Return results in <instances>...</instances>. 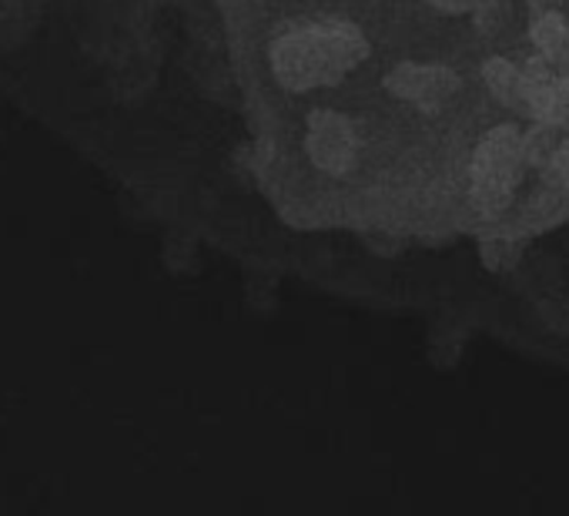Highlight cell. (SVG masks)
Segmentation results:
<instances>
[{
	"mask_svg": "<svg viewBox=\"0 0 569 516\" xmlns=\"http://www.w3.org/2000/svg\"><path fill=\"white\" fill-rule=\"evenodd\" d=\"M369 58L366 34L342 18H326L284 31L271 44V71L289 91L332 88Z\"/></svg>",
	"mask_w": 569,
	"mask_h": 516,
	"instance_id": "1",
	"label": "cell"
},
{
	"mask_svg": "<svg viewBox=\"0 0 569 516\" xmlns=\"http://www.w3.org/2000/svg\"><path fill=\"white\" fill-rule=\"evenodd\" d=\"M522 158H519V128L516 125H496L486 131V138L476 145L472 155V201L486 215H499L512 205V195L522 178Z\"/></svg>",
	"mask_w": 569,
	"mask_h": 516,
	"instance_id": "2",
	"label": "cell"
},
{
	"mask_svg": "<svg viewBox=\"0 0 569 516\" xmlns=\"http://www.w3.org/2000/svg\"><path fill=\"white\" fill-rule=\"evenodd\" d=\"M306 148H309V158H312V165L319 171H326L332 178H342L359 161V131L346 115L319 108L309 118Z\"/></svg>",
	"mask_w": 569,
	"mask_h": 516,
	"instance_id": "3",
	"label": "cell"
},
{
	"mask_svg": "<svg viewBox=\"0 0 569 516\" xmlns=\"http://www.w3.org/2000/svg\"><path fill=\"white\" fill-rule=\"evenodd\" d=\"M462 81L452 68L446 64H396L386 75V91L406 105H416L426 115H436L439 108H446L456 95H459Z\"/></svg>",
	"mask_w": 569,
	"mask_h": 516,
	"instance_id": "4",
	"label": "cell"
},
{
	"mask_svg": "<svg viewBox=\"0 0 569 516\" xmlns=\"http://www.w3.org/2000/svg\"><path fill=\"white\" fill-rule=\"evenodd\" d=\"M529 41L556 75L569 78V21L559 11H536L529 21Z\"/></svg>",
	"mask_w": 569,
	"mask_h": 516,
	"instance_id": "5",
	"label": "cell"
},
{
	"mask_svg": "<svg viewBox=\"0 0 569 516\" xmlns=\"http://www.w3.org/2000/svg\"><path fill=\"white\" fill-rule=\"evenodd\" d=\"M482 81L489 88V95L516 111V115H526L529 118V88H526V78H522V68L509 58H489L482 64Z\"/></svg>",
	"mask_w": 569,
	"mask_h": 516,
	"instance_id": "6",
	"label": "cell"
},
{
	"mask_svg": "<svg viewBox=\"0 0 569 516\" xmlns=\"http://www.w3.org/2000/svg\"><path fill=\"white\" fill-rule=\"evenodd\" d=\"M532 121H542V125H552L556 131L559 128H569V78L566 75H556L532 101V111H529Z\"/></svg>",
	"mask_w": 569,
	"mask_h": 516,
	"instance_id": "7",
	"label": "cell"
},
{
	"mask_svg": "<svg viewBox=\"0 0 569 516\" xmlns=\"http://www.w3.org/2000/svg\"><path fill=\"white\" fill-rule=\"evenodd\" d=\"M522 258H526L522 241H512V238H482L479 241V262L492 276H506V272L519 269Z\"/></svg>",
	"mask_w": 569,
	"mask_h": 516,
	"instance_id": "8",
	"label": "cell"
},
{
	"mask_svg": "<svg viewBox=\"0 0 569 516\" xmlns=\"http://www.w3.org/2000/svg\"><path fill=\"white\" fill-rule=\"evenodd\" d=\"M556 128L552 125H542V121H532V128L519 131V158H522V168H542L549 161V155L556 151Z\"/></svg>",
	"mask_w": 569,
	"mask_h": 516,
	"instance_id": "9",
	"label": "cell"
},
{
	"mask_svg": "<svg viewBox=\"0 0 569 516\" xmlns=\"http://www.w3.org/2000/svg\"><path fill=\"white\" fill-rule=\"evenodd\" d=\"M469 14L476 21V28L492 38L502 24V0H469Z\"/></svg>",
	"mask_w": 569,
	"mask_h": 516,
	"instance_id": "10",
	"label": "cell"
},
{
	"mask_svg": "<svg viewBox=\"0 0 569 516\" xmlns=\"http://www.w3.org/2000/svg\"><path fill=\"white\" fill-rule=\"evenodd\" d=\"M542 178L556 188H569V141H559L556 151L549 155V161L539 168Z\"/></svg>",
	"mask_w": 569,
	"mask_h": 516,
	"instance_id": "11",
	"label": "cell"
},
{
	"mask_svg": "<svg viewBox=\"0 0 569 516\" xmlns=\"http://www.w3.org/2000/svg\"><path fill=\"white\" fill-rule=\"evenodd\" d=\"M426 4L439 14H449V18L469 14V0H426Z\"/></svg>",
	"mask_w": 569,
	"mask_h": 516,
	"instance_id": "12",
	"label": "cell"
},
{
	"mask_svg": "<svg viewBox=\"0 0 569 516\" xmlns=\"http://www.w3.org/2000/svg\"><path fill=\"white\" fill-rule=\"evenodd\" d=\"M526 4H529L532 11H546V8H556L559 0H526Z\"/></svg>",
	"mask_w": 569,
	"mask_h": 516,
	"instance_id": "13",
	"label": "cell"
}]
</instances>
